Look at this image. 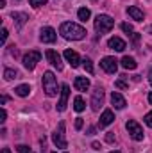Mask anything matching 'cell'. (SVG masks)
Returning a JSON list of instances; mask_svg holds the SVG:
<instances>
[{
  "label": "cell",
  "instance_id": "19",
  "mask_svg": "<svg viewBox=\"0 0 152 153\" xmlns=\"http://www.w3.org/2000/svg\"><path fill=\"white\" fill-rule=\"evenodd\" d=\"M11 16H13V20H14L16 27H22V25L29 20V18H27V14H23V13H13Z\"/></svg>",
  "mask_w": 152,
  "mask_h": 153
},
{
  "label": "cell",
  "instance_id": "39",
  "mask_svg": "<svg viewBox=\"0 0 152 153\" xmlns=\"http://www.w3.org/2000/svg\"><path fill=\"white\" fill-rule=\"evenodd\" d=\"M111 153H120V152H111Z\"/></svg>",
  "mask_w": 152,
  "mask_h": 153
},
{
  "label": "cell",
  "instance_id": "26",
  "mask_svg": "<svg viewBox=\"0 0 152 153\" xmlns=\"http://www.w3.org/2000/svg\"><path fill=\"white\" fill-rule=\"evenodd\" d=\"M16 150H18V153H32V152H31V148H29V146H25V144H20Z\"/></svg>",
  "mask_w": 152,
  "mask_h": 153
},
{
  "label": "cell",
  "instance_id": "16",
  "mask_svg": "<svg viewBox=\"0 0 152 153\" xmlns=\"http://www.w3.org/2000/svg\"><path fill=\"white\" fill-rule=\"evenodd\" d=\"M127 14H129L132 20H136V22H141V20H143V11L138 9L136 5H131V7L127 9Z\"/></svg>",
  "mask_w": 152,
  "mask_h": 153
},
{
  "label": "cell",
  "instance_id": "32",
  "mask_svg": "<svg viewBox=\"0 0 152 153\" xmlns=\"http://www.w3.org/2000/svg\"><path fill=\"white\" fill-rule=\"evenodd\" d=\"M106 141H108V143H113V141H114L113 132H108V135H106Z\"/></svg>",
  "mask_w": 152,
  "mask_h": 153
},
{
  "label": "cell",
  "instance_id": "1",
  "mask_svg": "<svg viewBox=\"0 0 152 153\" xmlns=\"http://www.w3.org/2000/svg\"><path fill=\"white\" fill-rule=\"evenodd\" d=\"M59 34L65 39H72V41H79L86 36V29L77 25V23H72V22H65L61 23L59 27Z\"/></svg>",
  "mask_w": 152,
  "mask_h": 153
},
{
  "label": "cell",
  "instance_id": "27",
  "mask_svg": "<svg viewBox=\"0 0 152 153\" xmlns=\"http://www.w3.org/2000/svg\"><path fill=\"white\" fill-rule=\"evenodd\" d=\"M29 2H31L32 7H39V5H45L47 4V0H29Z\"/></svg>",
  "mask_w": 152,
  "mask_h": 153
},
{
  "label": "cell",
  "instance_id": "2",
  "mask_svg": "<svg viewBox=\"0 0 152 153\" xmlns=\"http://www.w3.org/2000/svg\"><path fill=\"white\" fill-rule=\"evenodd\" d=\"M43 91L47 93V96H56L57 94V78L52 71L43 73Z\"/></svg>",
  "mask_w": 152,
  "mask_h": 153
},
{
  "label": "cell",
  "instance_id": "3",
  "mask_svg": "<svg viewBox=\"0 0 152 153\" xmlns=\"http://www.w3.org/2000/svg\"><path fill=\"white\" fill-rule=\"evenodd\" d=\"M113 27H114V20L111 16H108V14H99V16L95 18V30H97V32L106 34V32H109Z\"/></svg>",
  "mask_w": 152,
  "mask_h": 153
},
{
  "label": "cell",
  "instance_id": "10",
  "mask_svg": "<svg viewBox=\"0 0 152 153\" xmlns=\"http://www.w3.org/2000/svg\"><path fill=\"white\" fill-rule=\"evenodd\" d=\"M56 38H57V34H56V30L52 27H43L41 32H39V39L43 43H54Z\"/></svg>",
  "mask_w": 152,
  "mask_h": 153
},
{
  "label": "cell",
  "instance_id": "42",
  "mask_svg": "<svg viewBox=\"0 0 152 153\" xmlns=\"http://www.w3.org/2000/svg\"><path fill=\"white\" fill-rule=\"evenodd\" d=\"M65 153H68V152H65Z\"/></svg>",
  "mask_w": 152,
  "mask_h": 153
},
{
  "label": "cell",
  "instance_id": "24",
  "mask_svg": "<svg viewBox=\"0 0 152 153\" xmlns=\"http://www.w3.org/2000/svg\"><path fill=\"white\" fill-rule=\"evenodd\" d=\"M82 62H84V70H86L90 75H93V62H91V59H88V57H86Z\"/></svg>",
  "mask_w": 152,
  "mask_h": 153
},
{
  "label": "cell",
  "instance_id": "8",
  "mask_svg": "<svg viewBox=\"0 0 152 153\" xmlns=\"http://www.w3.org/2000/svg\"><path fill=\"white\" fill-rule=\"evenodd\" d=\"M100 66L104 68L106 73H116V70H118V61H116L114 57H104V59L100 61Z\"/></svg>",
  "mask_w": 152,
  "mask_h": 153
},
{
  "label": "cell",
  "instance_id": "11",
  "mask_svg": "<svg viewBox=\"0 0 152 153\" xmlns=\"http://www.w3.org/2000/svg\"><path fill=\"white\" fill-rule=\"evenodd\" d=\"M68 96H70V87L65 84V85L61 87V98H59V103H57V111H59V112H63V111L66 109V102H68Z\"/></svg>",
  "mask_w": 152,
  "mask_h": 153
},
{
  "label": "cell",
  "instance_id": "25",
  "mask_svg": "<svg viewBox=\"0 0 152 153\" xmlns=\"http://www.w3.org/2000/svg\"><path fill=\"white\" fill-rule=\"evenodd\" d=\"M114 85H116L118 89H127V87H129V85H127V82H125V80H122V78H120V80H116V82H114Z\"/></svg>",
  "mask_w": 152,
  "mask_h": 153
},
{
  "label": "cell",
  "instance_id": "35",
  "mask_svg": "<svg viewBox=\"0 0 152 153\" xmlns=\"http://www.w3.org/2000/svg\"><path fill=\"white\" fill-rule=\"evenodd\" d=\"M91 148H93V150H100V143H93Z\"/></svg>",
  "mask_w": 152,
  "mask_h": 153
},
{
  "label": "cell",
  "instance_id": "13",
  "mask_svg": "<svg viewBox=\"0 0 152 153\" xmlns=\"http://www.w3.org/2000/svg\"><path fill=\"white\" fill-rule=\"evenodd\" d=\"M108 46L111 48V50H116V52H123L125 48H127V45H125V41L122 38H111L108 41Z\"/></svg>",
  "mask_w": 152,
  "mask_h": 153
},
{
  "label": "cell",
  "instance_id": "34",
  "mask_svg": "<svg viewBox=\"0 0 152 153\" xmlns=\"http://www.w3.org/2000/svg\"><path fill=\"white\" fill-rule=\"evenodd\" d=\"M7 100H9V98H7V96H5V94H4V96H2V98H0V105H4V103H5V102H7Z\"/></svg>",
  "mask_w": 152,
  "mask_h": 153
},
{
  "label": "cell",
  "instance_id": "33",
  "mask_svg": "<svg viewBox=\"0 0 152 153\" xmlns=\"http://www.w3.org/2000/svg\"><path fill=\"white\" fill-rule=\"evenodd\" d=\"M5 117H7V112H5V109H2V119H0V121L4 123V121H5Z\"/></svg>",
  "mask_w": 152,
  "mask_h": 153
},
{
  "label": "cell",
  "instance_id": "5",
  "mask_svg": "<svg viewBox=\"0 0 152 153\" xmlns=\"http://www.w3.org/2000/svg\"><path fill=\"white\" fill-rule=\"evenodd\" d=\"M52 141H54V144H56L57 148H66V146H68L66 137H65V121H61V123H59L57 130H56V132H54V135H52Z\"/></svg>",
  "mask_w": 152,
  "mask_h": 153
},
{
  "label": "cell",
  "instance_id": "17",
  "mask_svg": "<svg viewBox=\"0 0 152 153\" xmlns=\"http://www.w3.org/2000/svg\"><path fill=\"white\" fill-rule=\"evenodd\" d=\"M74 85H75L77 91H86V89H90V80L86 76H77Z\"/></svg>",
  "mask_w": 152,
  "mask_h": 153
},
{
  "label": "cell",
  "instance_id": "37",
  "mask_svg": "<svg viewBox=\"0 0 152 153\" xmlns=\"http://www.w3.org/2000/svg\"><path fill=\"white\" fill-rule=\"evenodd\" d=\"M149 102H150V105H152V93L149 94Z\"/></svg>",
  "mask_w": 152,
  "mask_h": 153
},
{
  "label": "cell",
  "instance_id": "21",
  "mask_svg": "<svg viewBox=\"0 0 152 153\" xmlns=\"http://www.w3.org/2000/svg\"><path fill=\"white\" fill-rule=\"evenodd\" d=\"M74 109H75L77 112H82V111L86 109V103H84V100H82L81 96H75V100H74Z\"/></svg>",
  "mask_w": 152,
  "mask_h": 153
},
{
  "label": "cell",
  "instance_id": "22",
  "mask_svg": "<svg viewBox=\"0 0 152 153\" xmlns=\"http://www.w3.org/2000/svg\"><path fill=\"white\" fill-rule=\"evenodd\" d=\"M77 16H79V20H82V22H86V20H90V16H91V13H90V9H86V7H81V9L77 11Z\"/></svg>",
  "mask_w": 152,
  "mask_h": 153
},
{
  "label": "cell",
  "instance_id": "9",
  "mask_svg": "<svg viewBox=\"0 0 152 153\" xmlns=\"http://www.w3.org/2000/svg\"><path fill=\"white\" fill-rule=\"evenodd\" d=\"M47 59H48V62L52 64V66H56L57 68V71H61L63 70V62H61V55L56 52V50H47Z\"/></svg>",
  "mask_w": 152,
  "mask_h": 153
},
{
  "label": "cell",
  "instance_id": "40",
  "mask_svg": "<svg viewBox=\"0 0 152 153\" xmlns=\"http://www.w3.org/2000/svg\"><path fill=\"white\" fill-rule=\"evenodd\" d=\"M149 30H150V32H152V27H150V29H149Z\"/></svg>",
  "mask_w": 152,
  "mask_h": 153
},
{
  "label": "cell",
  "instance_id": "18",
  "mask_svg": "<svg viewBox=\"0 0 152 153\" xmlns=\"http://www.w3.org/2000/svg\"><path fill=\"white\" fill-rule=\"evenodd\" d=\"M14 93H16L18 96H22V98H25V96L31 94V85H29V84H22V85H18V87L14 89Z\"/></svg>",
  "mask_w": 152,
  "mask_h": 153
},
{
  "label": "cell",
  "instance_id": "14",
  "mask_svg": "<svg viewBox=\"0 0 152 153\" xmlns=\"http://www.w3.org/2000/svg\"><path fill=\"white\" fill-rule=\"evenodd\" d=\"M113 121H114L113 111H104V112H102V116H100V119H99V126H100V128H104V126L111 125Z\"/></svg>",
  "mask_w": 152,
  "mask_h": 153
},
{
  "label": "cell",
  "instance_id": "23",
  "mask_svg": "<svg viewBox=\"0 0 152 153\" xmlns=\"http://www.w3.org/2000/svg\"><path fill=\"white\" fill-rule=\"evenodd\" d=\"M18 73H16V70H11V68H5L4 70V78L5 80H13V78H16Z\"/></svg>",
  "mask_w": 152,
  "mask_h": 153
},
{
  "label": "cell",
  "instance_id": "6",
  "mask_svg": "<svg viewBox=\"0 0 152 153\" xmlns=\"http://www.w3.org/2000/svg\"><path fill=\"white\" fill-rule=\"evenodd\" d=\"M39 59H41V53H39L38 50H32V52H29V53L23 55V66L27 70H34L36 64L39 62Z\"/></svg>",
  "mask_w": 152,
  "mask_h": 153
},
{
  "label": "cell",
  "instance_id": "28",
  "mask_svg": "<svg viewBox=\"0 0 152 153\" xmlns=\"http://www.w3.org/2000/svg\"><path fill=\"white\" fill-rule=\"evenodd\" d=\"M122 30L127 32V34H131V32H132V25H131V23H122Z\"/></svg>",
  "mask_w": 152,
  "mask_h": 153
},
{
  "label": "cell",
  "instance_id": "29",
  "mask_svg": "<svg viewBox=\"0 0 152 153\" xmlns=\"http://www.w3.org/2000/svg\"><path fill=\"white\" fill-rule=\"evenodd\" d=\"M145 125L152 128V111H150V112H149L147 116H145Z\"/></svg>",
  "mask_w": 152,
  "mask_h": 153
},
{
  "label": "cell",
  "instance_id": "4",
  "mask_svg": "<svg viewBox=\"0 0 152 153\" xmlns=\"http://www.w3.org/2000/svg\"><path fill=\"white\" fill-rule=\"evenodd\" d=\"M125 128H127L129 135H131L134 141H143V128H141L134 119H129V121L125 123Z\"/></svg>",
  "mask_w": 152,
  "mask_h": 153
},
{
  "label": "cell",
  "instance_id": "15",
  "mask_svg": "<svg viewBox=\"0 0 152 153\" xmlns=\"http://www.w3.org/2000/svg\"><path fill=\"white\" fill-rule=\"evenodd\" d=\"M111 103H113L114 109H123L125 107V98L120 93H113L111 94Z\"/></svg>",
  "mask_w": 152,
  "mask_h": 153
},
{
  "label": "cell",
  "instance_id": "20",
  "mask_svg": "<svg viewBox=\"0 0 152 153\" xmlns=\"http://www.w3.org/2000/svg\"><path fill=\"white\" fill-rule=\"evenodd\" d=\"M122 66L125 68V70H134L138 64H136V61L132 59V57H129V55H125L123 59H122Z\"/></svg>",
  "mask_w": 152,
  "mask_h": 153
},
{
  "label": "cell",
  "instance_id": "7",
  "mask_svg": "<svg viewBox=\"0 0 152 153\" xmlns=\"http://www.w3.org/2000/svg\"><path fill=\"white\" fill-rule=\"evenodd\" d=\"M104 103V89L102 87H97L93 91V96H91V109L93 111H99Z\"/></svg>",
  "mask_w": 152,
  "mask_h": 153
},
{
  "label": "cell",
  "instance_id": "36",
  "mask_svg": "<svg viewBox=\"0 0 152 153\" xmlns=\"http://www.w3.org/2000/svg\"><path fill=\"white\" fill-rule=\"evenodd\" d=\"M2 153H11V150H9V148H4V150H2Z\"/></svg>",
  "mask_w": 152,
  "mask_h": 153
},
{
  "label": "cell",
  "instance_id": "12",
  "mask_svg": "<svg viewBox=\"0 0 152 153\" xmlns=\"http://www.w3.org/2000/svg\"><path fill=\"white\" fill-rule=\"evenodd\" d=\"M65 59L70 62L72 68H79V64H81V57H79V53L74 52V50H65Z\"/></svg>",
  "mask_w": 152,
  "mask_h": 153
},
{
  "label": "cell",
  "instance_id": "41",
  "mask_svg": "<svg viewBox=\"0 0 152 153\" xmlns=\"http://www.w3.org/2000/svg\"><path fill=\"white\" fill-rule=\"evenodd\" d=\"M52 153H57V152H52Z\"/></svg>",
  "mask_w": 152,
  "mask_h": 153
},
{
  "label": "cell",
  "instance_id": "38",
  "mask_svg": "<svg viewBox=\"0 0 152 153\" xmlns=\"http://www.w3.org/2000/svg\"><path fill=\"white\" fill-rule=\"evenodd\" d=\"M149 80H150V84H152V70H150V75H149Z\"/></svg>",
  "mask_w": 152,
  "mask_h": 153
},
{
  "label": "cell",
  "instance_id": "31",
  "mask_svg": "<svg viewBox=\"0 0 152 153\" xmlns=\"http://www.w3.org/2000/svg\"><path fill=\"white\" fill-rule=\"evenodd\" d=\"M7 34H9V32H7V29H2V43H5V41H7Z\"/></svg>",
  "mask_w": 152,
  "mask_h": 153
},
{
  "label": "cell",
  "instance_id": "30",
  "mask_svg": "<svg viewBox=\"0 0 152 153\" xmlns=\"http://www.w3.org/2000/svg\"><path fill=\"white\" fill-rule=\"evenodd\" d=\"M82 126H84V121H82V117H77V119H75V128H77V130H81Z\"/></svg>",
  "mask_w": 152,
  "mask_h": 153
}]
</instances>
